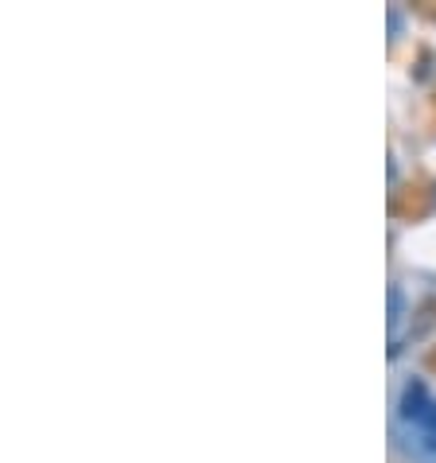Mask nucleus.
<instances>
[{
  "mask_svg": "<svg viewBox=\"0 0 436 463\" xmlns=\"http://www.w3.org/2000/svg\"><path fill=\"white\" fill-rule=\"evenodd\" d=\"M405 452L413 463H436V405L417 424H405Z\"/></svg>",
  "mask_w": 436,
  "mask_h": 463,
  "instance_id": "1",
  "label": "nucleus"
},
{
  "mask_svg": "<svg viewBox=\"0 0 436 463\" xmlns=\"http://www.w3.org/2000/svg\"><path fill=\"white\" fill-rule=\"evenodd\" d=\"M402 304H405V296L397 285H390V327L397 331V324H402Z\"/></svg>",
  "mask_w": 436,
  "mask_h": 463,
  "instance_id": "3",
  "label": "nucleus"
},
{
  "mask_svg": "<svg viewBox=\"0 0 436 463\" xmlns=\"http://www.w3.org/2000/svg\"><path fill=\"white\" fill-rule=\"evenodd\" d=\"M432 405H436V397L429 393V385L421 378H409L402 397H397V420H402V429H405V424H417Z\"/></svg>",
  "mask_w": 436,
  "mask_h": 463,
  "instance_id": "2",
  "label": "nucleus"
}]
</instances>
